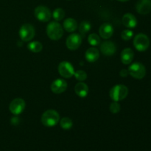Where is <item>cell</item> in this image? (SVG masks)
Instances as JSON below:
<instances>
[{"instance_id":"obj_1","label":"cell","mask_w":151,"mask_h":151,"mask_svg":"<svg viewBox=\"0 0 151 151\" xmlns=\"http://www.w3.org/2000/svg\"><path fill=\"white\" fill-rule=\"evenodd\" d=\"M47 34L51 40L58 41L63 36V27L58 22H52L47 25Z\"/></svg>"},{"instance_id":"obj_2","label":"cell","mask_w":151,"mask_h":151,"mask_svg":"<svg viewBox=\"0 0 151 151\" xmlns=\"http://www.w3.org/2000/svg\"><path fill=\"white\" fill-rule=\"evenodd\" d=\"M60 119V115L55 110H47L41 116V122L47 127H53L58 124Z\"/></svg>"},{"instance_id":"obj_3","label":"cell","mask_w":151,"mask_h":151,"mask_svg":"<svg viewBox=\"0 0 151 151\" xmlns=\"http://www.w3.org/2000/svg\"><path fill=\"white\" fill-rule=\"evenodd\" d=\"M128 94V88L125 85H116L110 90L111 98L114 102H119L124 100Z\"/></svg>"},{"instance_id":"obj_4","label":"cell","mask_w":151,"mask_h":151,"mask_svg":"<svg viewBox=\"0 0 151 151\" xmlns=\"http://www.w3.org/2000/svg\"><path fill=\"white\" fill-rule=\"evenodd\" d=\"M134 45L136 50L139 52H145L148 49L150 46V40L146 35L139 33L134 37Z\"/></svg>"},{"instance_id":"obj_5","label":"cell","mask_w":151,"mask_h":151,"mask_svg":"<svg viewBox=\"0 0 151 151\" xmlns=\"http://www.w3.org/2000/svg\"><path fill=\"white\" fill-rule=\"evenodd\" d=\"M128 73L136 79H142L146 75V69L144 65L139 62L132 63L128 68Z\"/></svg>"},{"instance_id":"obj_6","label":"cell","mask_w":151,"mask_h":151,"mask_svg":"<svg viewBox=\"0 0 151 151\" xmlns=\"http://www.w3.org/2000/svg\"><path fill=\"white\" fill-rule=\"evenodd\" d=\"M35 28L29 24H24L22 25L19 30V35L22 41H29L35 36Z\"/></svg>"},{"instance_id":"obj_7","label":"cell","mask_w":151,"mask_h":151,"mask_svg":"<svg viewBox=\"0 0 151 151\" xmlns=\"http://www.w3.org/2000/svg\"><path fill=\"white\" fill-rule=\"evenodd\" d=\"M35 16L38 20L42 22H47L51 19L52 13L48 7L40 5L35 9Z\"/></svg>"},{"instance_id":"obj_8","label":"cell","mask_w":151,"mask_h":151,"mask_svg":"<svg viewBox=\"0 0 151 151\" xmlns=\"http://www.w3.org/2000/svg\"><path fill=\"white\" fill-rule=\"evenodd\" d=\"M59 74L65 78H70L75 74V69L71 63L67 61H62L59 63L58 67Z\"/></svg>"},{"instance_id":"obj_9","label":"cell","mask_w":151,"mask_h":151,"mask_svg":"<svg viewBox=\"0 0 151 151\" xmlns=\"http://www.w3.org/2000/svg\"><path fill=\"white\" fill-rule=\"evenodd\" d=\"M25 109V102L22 98H16L10 103L9 110L13 114L19 115L24 111Z\"/></svg>"},{"instance_id":"obj_10","label":"cell","mask_w":151,"mask_h":151,"mask_svg":"<svg viewBox=\"0 0 151 151\" xmlns=\"http://www.w3.org/2000/svg\"><path fill=\"white\" fill-rule=\"evenodd\" d=\"M82 43V38L81 35L78 33H72L69 35L66 39V47L70 50H76L79 48Z\"/></svg>"},{"instance_id":"obj_11","label":"cell","mask_w":151,"mask_h":151,"mask_svg":"<svg viewBox=\"0 0 151 151\" xmlns=\"http://www.w3.org/2000/svg\"><path fill=\"white\" fill-rule=\"evenodd\" d=\"M67 88V83L63 79H56L52 83L51 90L55 94H61Z\"/></svg>"},{"instance_id":"obj_12","label":"cell","mask_w":151,"mask_h":151,"mask_svg":"<svg viewBox=\"0 0 151 151\" xmlns=\"http://www.w3.org/2000/svg\"><path fill=\"white\" fill-rule=\"evenodd\" d=\"M136 9L139 14H147L151 11V0H139L136 4Z\"/></svg>"},{"instance_id":"obj_13","label":"cell","mask_w":151,"mask_h":151,"mask_svg":"<svg viewBox=\"0 0 151 151\" xmlns=\"http://www.w3.org/2000/svg\"><path fill=\"white\" fill-rule=\"evenodd\" d=\"M116 47L114 43L110 41H106L100 46V51L106 56L113 55L116 52Z\"/></svg>"},{"instance_id":"obj_14","label":"cell","mask_w":151,"mask_h":151,"mask_svg":"<svg viewBox=\"0 0 151 151\" xmlns=\"http://www.w3.org/2000/svg\"><path fill=\"white\" fill-rule=\"evenodd\" d=\"M100 35L104 39H109L113 35L114 27L111 24L104 23L100 26L99 29Z\"/></svg>"},{"instance_id":"obj_15","label":"cell","mask_w":151,"mask_h":151,"mask_svg":"<svg viewBox=\"0 0 151 151\" xmlns=\"http://www.w3.org/2000/svg\"><path fill=\"white\" fill-rule=\"evenodd\" d=\"M122 24L128 28H134L137 25V19L131 13H126L122 17Z\"/></svg>"},{"instance_id":"obj_16","label":"cell","mask_w":151,"mask_h":151,"mask_svg":"<svg viewBox=\"0 0 151 151\" xmlns=\"http://www.w3.org/2000/svg\"><path fill=\"white\" fill-rule=\"evenodd\" d=\"M121 57V61L122 63L125 65L130 64L132 62L133 59L134 57V51L131 50V48H126L125 50H122L120 55Z\"/></svg>"},{"instance_id":"obj_17","label":"cell","mask_w":151,"mask_h":151,"mask_svg":"<svg viewBox=\"0 0 151 151\" xmlns=\"http://www.w3.org/2000/svg\"><path fill=\"white\" fill-rule=\"evenodd\" d=\"M99 57H100V53H99L98 50L94 48V47H91V48L88 49L87 51L86 52L85 58L90 63L97 61Z\"/></svg>"},{"instance_id":"obj_18","label":"cell","mask_w":151,"mask_h":151,"mask_svg":"<svg viewBox=\"0 0 151 151\" xmlns=\"http://www.w3.org/2000/svg\"><path fill=\"white\" fill-rule=\"evenodd\" d=\"M75 94L80 97H86L88 93V87L86 83L83 82H79L76 84L75 87Z\"/></svg>"},{"instance_id":"obj_19","label":"cell","mask_w":151,"mask_h":151,"mask_svg":"<svg viewBox=\"0 0 151 151\" xmlns=\"http://www.w3.org/2000/svg\"><path fill=\"white\" fill-rule=\"evenodd\" d=\"M63 28L65 29V30L69 32H74L78 28V24L74 19L68 18L63 22Z\"/></svg>"},{"instance_id":"obj_20","label":"cell","mask_w":151,"mask_h":151,"mask_svg":"<svg viewBox=\"0 0 151 151\" xmlns=\"http://www.w3.org/2000/svg\"><path fill=\"white\" fill-rule=\"evenodd\" d=\"M27 48L30 50L32 52L38 53L42 50L43 46L41 43L38 42V41H32L30 42L27 46Z\"/></svg>"},{"instance_id":"obj_21","label":"cell","mask_w":151,"mask_h":151,"mask_svg":"<svg viewBox=\"0 0 151 151\" xmlns=\"http://www.w3.org/2000/svg\"><path fill=\"white\" fill-rule=\"evenodd\" d=\"M91 24L88 22H86V21H83V22H81L79 25V32L81 34V35L84 36L86 35V32H88V31L91 29Z\"/></svg>"},{"instance_id":"obj_22","label":"cell","mask_w":151,"mask_h":151,"mask_svg":"<svg viewBox=\"0 0 151 151\" xmlns=\"http://www.w3.org/2000/svg\"><path fill=\"white\" fill-rule=\"evenodd\" d=\"M60 125L63 129L69 130L72 128V125H73V122H72V120L70 118L63 117L60 119Z\"/></svg>"},{"instance_id":"obj_23","label":"cell","mask_w":151,"mask_h":151,"mask_svg":"<svg viewBox=\"0 0 151 151\" xmlns=\"http://www.w3.org/2000/svg\"><path fill=\"white\" fill-rule=\"evenodd\" d=\"M88 41L91 46H97L100 43V38L97 34L91 33L88 35Z\"/></svg>"},{"instance_id":"obj_24","label":"cell","mask_w":151,"mask_h":151,"mask_svg":"<svg viewBox=\"0 0 151 151\" xmlns=\"http://www.w3.org/2000/svg\"><path fill=\"white\" fill-rule=\"evenodd\" d=\"M65 12L62 8H56L52 13V17L57 22L61 21L64 18Z\"/></svg>"},{"instance_id":"obj_25","label":"cell","mask_w":151,"mask_h":151,"mask_svg":"<svg viewBox=\"0 0 151 151\" xmlns=\"http://www.w3.org/2000/svg\"><path fill=\"white\" fill-rule=\"evenodd\" d=\"M134 36V32L131 29H125L121 33V38L124 41H129Z\"/></svg>"},{"instance_id":"obj_26","label":"cell","mask_w":151,"mask_h":151,"mask_svg":"<svg viewBox=\"0 0 151 151\" xmlns=\"http://www.w3.org/2000/svg\"><path fill=\"white\" fill-rule=\"evenodd\" d=\"M74 76L75 77V78L78 81L82 82V81H84L87 78V74L83 70H78L75 72Z\"/></svg>"},{"instance_id":"obj_27","label":"cell","mask_w":151,"mask_h":151,"mask_svg":"<svg viewBox=\"0 0 151 151\" xmlns=\"http://www.w3.org/2000/svg\"><path fill=\"white\" fill-rule=\"evenodd\" d=\"M109 109H110V111L111 113L116 114L118 112H119V111H120V106H119V104L117 102H114V103L111 104Z\"/></svg>"},{"instance_id":"obj_28","label":"cell","mask_w":151,"mask_h":151,"mask_svg":"<svg viewBox=\"0 0 151 151\" xmlns=\"http://www.w3.org/2000/svg\"><path fill=\"white\" fill-rule=\"evenodd\" d=\"M128 71L127 70V69H122V70L120 71V72H119V75H120L121 77H122V78H125V77H127L128 75Z\"/></svg>"},{"instance_id":"obj_29","label":"cell","mask_w":151,"mask_h":151,"mask_svg":"<svg viewBox=\"0 0 151 151\" xmlns=\"http://www.w3.org/2000/svg\"><path fill=\"white\" fill-rule=\"evenodd\" d=\"M117 1H122V2H125V1H128V0H117Z\"/></svg>"}]
</instances>
